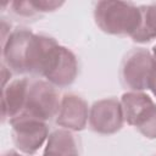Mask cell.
<instances>
[{"instance_id":"6","label":"cell","mask_w":156,"mask_h":156,"mask_svg":"<svg viewBox=\"0 0 156 156\" xmlns=\"http://www.w3.org/2000/svg\"><path fill=\"white\" fill-rule=\"evenodd\" d=\"M124 122L121 101L117 99H102L89 110V127L99 134H113L118 132Z\"/></svg>"},{"instance_id":"1","label":"cell","mask_w":156,"mask_h":156,"mask_svg":"<svg viewBox=\"0 0 156 156\" xmlns=\"http://www.w3.org/2000/svg\"><path fill=\"white\" fill-rule=\"evenodd\" d=\"M94 17L98 27L113 35L133 37L141 24V10L129 1H99Z\"/></svg>"},{"instance_id":"4","label":"cell","mask_w":156,"mask_h":156,"mask_svg":"<svg viewBox=\"0 0 156 156\" xmlns=\"http://www.w3.org/2000/svg\"><path fill=\"white\" fill-rule=\"evenodd\" d=\"M12 129V140L17 150L24 155L35 154L49 138L46 122L20 113L9 121Z\"/></svg>"},{"instance_id":"5","label":"cell","mask_w":156,"mask_h":156,"mask_svg":"<svg viewBox=\"0 0 156 156\" xmlns=\"http://www.w3.org/2000/svg\"><path fill=\"white\" fill-rule=\"evenodd\" d=\"M154 71L152 52L139 48L130 51L121 67V82L129 91H144L149 89V82Z\"/></svg>"},{"instance_id":"7","label":"cell","mask_w":156,"mask_h":156,"mask_svg":"<svg viewBox=\"0 0 156 156\" xmlns=\"http://www.w3.org/2000/svg\"><path fill=\"white\" fill-rule=\"evenodd\" d=\"M89 121V108L84 99L68 93L61 98L56 123L63 129L76 132L85 128Z\"/></svg>"},{"instance_id":"8","label":"cell","mask_w":156,"mask_h":156,"mask_svg":"<svg viewBox=\"0 0 156 156\" xmlns=\"http://www.w3.org/2000/svg\"><path fill=\"white\" fill-rule=\"evenodd\" d=\"M77 73L78 63L74 54L67 48L58 45L43 79L56 88H65L74 82Z\"/></svg>"},{"instance_id":"10","label":"cell","mask_w":156,"mask_h":156,"mask_svg":"<svg viewBox=\"0 0 156 156\" xmlns=\"http://www.w3.org/2000/svg\"><path fill=\"white\" fill-rule=\"evenodd\" d=\"M79 143L73 132L60 128L50 133L41 156H78Z\"/></svg>"},{"instance_id":"11","label":"cell","mask_w":156,"mask_h":156,"mask_svg":"<svg viewBox=\"0 0 156 156\" xmlns=\"http://www.w3.org/2000/svg\"><path fill=\"white\" fill-rule=\"evenodd\" d=\"M141 24L138 32L132 37L136 43H147L156 39V2L140 6Z\"/></svg>"},{"instance_id":"2","label":"cell","mask_w":156,"mask_h":156,"mask_svg":"<svg viewBox=\"0 0 156 156\" xmlns=\"http://www.w3.org/2000/svg\"><path fill=\"white\" fill-rule=\"evenodd\" d=\"M124 121L144 136L156 138V104L144 91H127L122 95Z\"/></svg>"},{"instance_id":"3","label":"cell","mask_w":156,"mask_h":156,"mask_svg":"<svg viewBox=\"0 0 156 156\" xmlns=\"http://www.w3.org/2000/svg\"><path fill=\"white\" fill-rule=\"evenodd\" d=\"M61 104L58 89L43 78L30 79L24 108L21 113L48 122L56 117Z\"/></svg>"},{"instance_id":"9","label":"cell","mask_w":156,"mask_h":156,"mask_svg":"<svg viewBox=\"0 0 156 156\" xmlns=\"http://www.w3.org/2000/svg\"><path fill=\"white\" fill-rule=\"evenodd\" d=\"M30 78L22 77L9 82L2 88V117L12 119L18 116L26 105Z\"/></svg>"},{"instance_id":"12","label":"cell","mask_w":156,"mask_h":156,"mask_svg":"<svg viewBox=\"0 0 156 156\" xmlns=\"http://www.w3.org/2000/svg\"><path fill=\"white\" fill-rule=\"evenodd\" d=\"M4 156H28V155H22V154L17 152V151H13V150H11V151H9L7 154H5Z\"/></svg>"}]
</instances>
